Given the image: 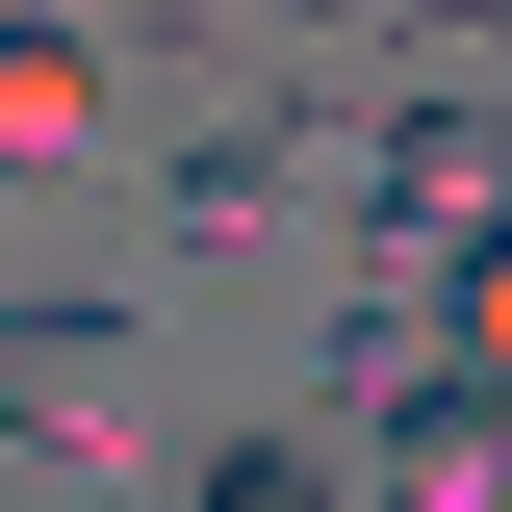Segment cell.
Returning a JSON list of instances; mask_svg holds the SVG:
<instances>
[{
  "instance_id": "obj_3",
  "label": "cell",
  "mask_w": 512,
  "mask_h": 512,
  "mask_svg": "<svg viewBox=\"0 0 512 512\" xmlns=\"http://www.w3.org/2000/svg\"><path fill=\"white\" fill-rule=\"evenodd\" d=\"M180 231L205 256H282V231H308V128H205V154H180Z\"/></svg>"
},
{
  "instance_id": "obj_4",
  "label": "cell",
  "mask_w": 512,
  "mask_h": 512,
  "mask_svg": "<svg viewBox=\"0 0 512 512\" xmlns=\"http://www.w3.org/2000/svg\"><path fill=\"white\" fill-rule=\"evenodd\" d=\"M77 128H103V52L52 0H0V154H77Z\"/></svg>"
},
{
  "instance_id": "obj_2",
  "label": "cell",
  "mask_w": 512,
  "mask_h": 512,
  "mask_svg": "<svg viewBox=\"0 0 512 512\" xmlns=\"http://www.w3.org/2000/svg\"><path fill=\"white\" fill-rule=\"evenodd\" d=\"M359 410H384V487H410V512H487V384H461V359H384Z\"/></svg>"
},
{
  "instance_id": "obj_5",
  "label": "cell",
  "mask_w": 512,
  "mask_h": 512,
  "mask_svg": "<svg viewBox=\"0 0 512 512\" xmlns=\"http://www.w3.org/2000/svg\"><path fill=\"white\" fill-rule=\"evenodd\" d=\"M205 512H333V436H231V461H205Z\"/></svg>"
},
{
  "instance_id": "obj_1",
  "label": "cell",
  "mask_w": 512,
  "mask_h": 512,
  "mask_svg": "<svg viewBox=\"0 0 512 512\" xmlns=\"http://www.w3.org/2000/svg\"><path fill=\"white\" fill-rule=\"evenodd\" d=\"M0 436L26 461H128V333L103 308H0Z\"/></svg>"
},
{
  "instance_id": "obj_7",
  "label": "cell",
  "mask_w": 512,
  "mask_h": 512,
  "mask_svg": "<svg viewBox=\"0 0 512 512\" xmlns=\"http://www.w3.org/2000/svg\"><path fill=\"white\" fill-rule=\"evenodd\" d=\"M52 26H77V0H52Z\"/></svg>"
},
{
  "instance_id": "obj_6",
  "label": "cell",
  "mask_w": 512,
  "mask_h": 512,
  "mask_svg": "<svg viewBox=\"0 0 512 512\" xmlns=\"http://www.w3.org/2000/svg\"><path fill=\"white\" fill-rule=\"evenodd\" d=\"M256 26H384V0H256Z\"/></svg>"
}]
</instances>
